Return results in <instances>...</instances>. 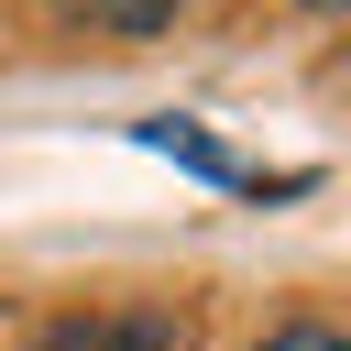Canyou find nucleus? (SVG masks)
<instances>
[{
    "instance_id": "1",
    "label": "nucleus",
    "mask_w": 351,
    "mask_h": 351,
    "mask_svg": "<svg viewBox=\"0 0 351 351\" xmlns=\"http://www.w3.org/2000/svg\"><path fill=\"white\" fill-rule=\"evenodd\" d=\"M143 143H154V154H176V165H197V176H219V186H263V197L307 186V176H252V165H241V154H219V143H208L186 110H154V121H143Z\"/></svg>"
},
{
    "instance_id": "2",
    "label": "nucleus",
    "mask_w": 351,
    "mask_h": 351,
    "mask_svg": "<svg viewBox=\"0 0 351 351\" xmlns=\"http://www.w3.org/2000/svg\"><path fill=\"white\" fill-rule=\"evenodd\" d=\"M44 351H176V329H154V318H66Z\"/></svg>"
},
{
    "instance_id": "3",
    "label": "nucleus",
    "mask_w": 351,
    "mask_h": 351,
    "mask_svg": "<svg viewBox=\"0 0 351 351\" xmlns=\"http://www.w3.org/2000/svg\"><path fill=\"white\" fill-rule=\"evenodd\" d=\"M77 11H99V22H121V33H154L176 0H77Z\"/></svg>"
},
{
    "instance_id": "4",
    "label": "nucleus",
    "mask_w": 351,
    "mask_h": 351,
    "mask_svg": "<svg viewBox=\"0 0 351 351\" xmlns=\"http://www.w3.org/2000/svg\"><path fill=\"white\" fill-rule=\"evenodd\" d=\"M252 351H351V340L318 329V318H296V329H274V340H252Z\"/></svg>"
}]
</instances>
